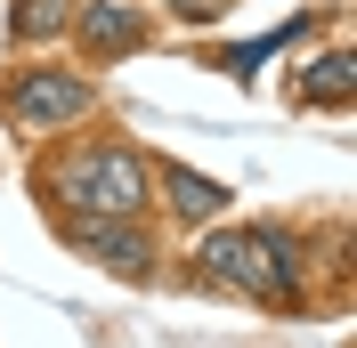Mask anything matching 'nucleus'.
<instances>
[{
  "label": "nucleus",
  "instance_id": "1",
  "mask_svg": "<svg viewBox=\"0 0 357 348\" xmlns=\"http://www.w3.org/2000/svg\"><path fill=\"white\" fill-rule=\"evenodd\" d=\"M57 195L73 211H98V219H138L146 211V162L130 146H89L66 178H57Z\"/></svg>",
  "mask_w": 357,
  "mask_h": 348
},
{
  "label": "nucleus",
  "instance_id": "2",
  "mask_svg": "<svg viewBox=\"0 0 357 348\" xmlns=\"http://www.w3.org/2000/svg\"><path fill=\"white\" fill-rule=\"evenodd\" d=\"M89 106H98V89H89L82 73H57V65L17 73V81L0 89V113H8L17 130H33V138H49V130H66V122H82Z\"/></svg>",
  "mask_w": 357,
  "mask_h": 348
},
{
  "label": "nucleus",
  "instance_id": "3",
  "mask_svg": "<svg viewBox=\"0 0 357 348\" xmlns=\"http://www.w3.org/2000/svg\"><path fill=\"white\" fill-rule=\"evenodd\" d=\"M66 235L82 243L98 267H114V276H130V283H146V276H155V243L138 235L130 219H73Z\"/></svg>",
  "mask_w": 357,
  "mask_h": 348
},
{
  "label": "nucleus",
  "instance_id": "4",
  "mask_svg": "<svg viewBox=\"0 0 357 348\" xmlns=\"http://www.w3.org/2000/svg\"><path fill=\"white\" fill-rule=\"evenodd\" d=\"M244 292L252 300H276V308L301 292V251H292L276 227H252L244 235Z\"/></svg>",
  "mask_w": 357,
  "mask_h": 348
},
{
  "label": "nucleus",
  "instance_id": "5",
  "mask_svg": "<svg viewBox=\"0 0 357 348\" xmlns=\"http://www.w3.org/2000/svg\"><path fill=\"white\" fill-rule=\"evenodd\" d=\"M73 24H82L89 57H130V49H146V17H138L130 0H89Z\"/></svg>",
  "mask_w": 357,
  "mask_h": 348
},
{
  "label": "nucleus",
  "instance_id": "6",
  "mask_svg": "<svg viewBox=\"0 0 357 348\" xmlns=\"http://www.w3.org/2000/svg\"><path fill=\"white\" fill-rule=\"evenodd\" d=\"M162 187H171V211H178V219H195V227H211V219L236 203L227 187H211V178L187 171V162H162Z\"/></svg>",
  "mask_w": 357,
  "mask_h": 348
},
{
  "label": "nucleus",
  "instance_id": "7",
  "mask_svg": "<svg viewBox=\"0 0 357 348\" xmlns=\"http://www.w3.org/2000/svg\"><path fill=\"white\" fill-rule=\"evenodd\" d=\"M73 24V0H17L8 8V33L17 41H49V33H66Z\"/></svg>",
  "mask_w": 357,
  "mask_h": 348
},
{
  "label": "nucleus",
  "instance_id": "8",
  "mask_svg": "<svg viewBox=\"0 0 357 348\" xmlns=\"http://www.w3.org/2000/svg\"><path fill=\"white\" fill-rule=\"evenodd\" d=\"M301 97H309V106H349V49L317 57V65H309V81H301Z\"/></svg>",
  "mask_w": 357,
  "mask_h": 348
},
{
  "label": "nucleus",
  "instance_id": "9",
  "mask_svg": "<svg viewBox=\"0 0 357 348\" xmlns=\"http://www.w3.org/2000/svg\"><path fill=\"white\" fill-rule=\"evenodd\" d=\"M162 8H178L187 24H211V17H227V8H236V0H162Z\"/></svg>",
  "mask_w": 357,
  "mask_h": 348
}]
</instances>
